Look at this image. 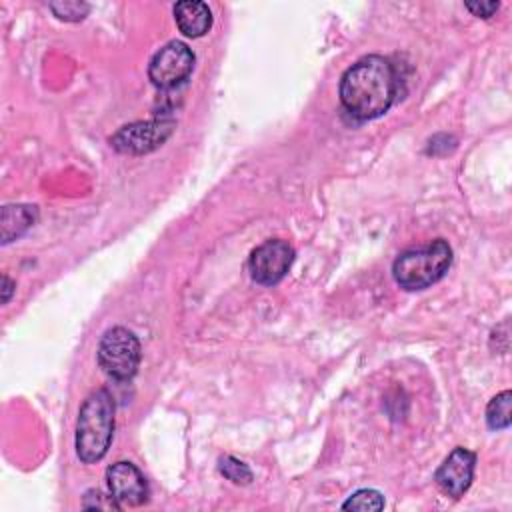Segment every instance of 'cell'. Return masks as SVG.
Instances as JSON below:
<instances>
[{
  "instance_id": "1",
  "label": "cell",
  "mask_w": 512,
  "mask_h": 512,
  "mask_svg": "<svg viewBox=\"0 0 512 512\" xmlns=\"http://www.w3.org/2000/svg\"><path fill=\"white\" fill-rule=\"evenodd\" d=\"M398 72L394 64L378 54L354 62L340 80V102L356 120H374L390 110L398 98Z\"/></svg>"
},
{
  "instance_id": "2",
  "label": "cell",
  "mask_w": 512,
  "mask_h": 512,
  "mask_svg": "<svg viewBox=\"0 0 512 512\" xmlns=\"http://www.w3.org/2000/svg\"><path fill=\"white\" fill-rule=\"evenodd\" d=\"M114 436V398L98 388L82 402L76 422V454L84 464L102 460Z\"/></svg>"
},
{
  "instance_id": "3",
  "label": "cell",
  "mask_w": 512,
  "mask_h": 512,
  "mask_svg": "<svg viewBox=\"0 0 512 512\" xmlns=\"http://www.w3.org/2000/svg\"><path fill=\"white\" fill-rule=\"evenodd\" d=\"M452 264V248L444 238L402 252L392 264V276L404 290H424L438 282Z\"/></svg>"
},
{
  "instance_id": "4",
  "label": "cell",
  "mask_w": 512,
  "mask_h": 512,
  "mask_svg": "<svg viewBox=\"0 0 512 512\" xmlns=\"http://www.w3.org/2000/svg\"><path fill=\"white\" fill-rule=\"evenodd\" d=\"M96 356L106 376L116 382H128L140 366V342L132 330L114 326L102 334Z\"/></svg>"
},
{
  "instance_id": "5",
  "label": "cell",
  "mask_w": 512,
  "mask_h": 512,
  "mask_svg": "<svg viewBox=\"0 0 512 512\" xmlns=\"http://www.w3.org/2000/svg\"><path fill=\"white\" fill-rule=\"evenodd\" d=\"M174 120L166 116H156L152 120H140L122 126L110 136V144L120 154H148L160 148L172 134Z\"/></svg>"
},
{
  "instance_id": "6",
  "label": "cell",
  "mask_w": 512,
  "mask_h": 512,
  "mask_svg": "<svg viewBox=\"0 0 512 512\" xmlns=\"http://www.w3.org/2000/svg\"><path fill=\"white\" fill-rule=\"evenodd\" d=\"M194 68V52L178 40L162 46L148 64V78L160 90H170L180 86Z\"/></svg>"
},
{
  "instance_id": "7",
  "label": "cell",
  "mask_w": 512,
  "mask_h": 512,
  "mask_svg": "<svg viewBox=\"0 0 512 512\" xmlns=\"http://www.w3.org/2000/svg\"><path fill=\"white\" fill-rule=\"evenodd\" d=\"M294 256L296 252L292 244H288L286 240H280V238L266 240L250 254L248 270L252 280L262 286L278 284L290 270Z\"/></svg>"
},
{
  "instance_id": "8",
  "label": "cell",
  "mask_w": 512,
  "mask_h": 512,
  "mask_svg": "<svg viewBox=\"0 0 512 512\" xmlns=\"http://www.w3.org/2000/svg\"><path fill=\"white\" fill-rule=\"evenodd\" d=\"M106 482L110 496L120 508H136L148 502V484L144 474L126 460L114 462L106 470Z\"/></svg>"
},
{
  "instance_id": "9",
  "label": "cell",
  "mask_w": 512,
  "mask_h": 512,
  "mask_svg": "<svg viewBox=\"0 0 512 512\" xmlns=\"http://www.w3.org/2000/svg\"><path fill=\"white\" fill-rule=\"evenodd\" d=\"M474 466H476V454L470 452L468 448L458 446L438 466L434 480L444 494L452 498H460L472 484Z\"/></svg>"
},
{
  "instance_id": "10",
  "label": "cell",
  "mask_w": 512,
  "mask_h": 512,
  "mask_svg": "<svg viewBox=\"0 0 512 512\" xmlns=\"http://www.w3.org/2000/svg\"><path fill=\"white\" fill-rule=\"evenodd\" d=\"M174 20L184 36L200 38L212 26V12L202 0H182L174 6Z\"/></svg>"
},
{
  "instance_id": "11",
  "label": "cell",
  "mask_w": 512,
  "mask_h": 512,
  "mask_svg": "<svg viewBox=\"0 0 512 512\" xmlns=\"http://www.w3.org/2000/svg\"><path fill=\"white\" fill-rule=\"evenodd\" d=\"M38 218L36 206L28 204H8L2 208L0 214V240L2 244H8L22 234H26Z\"/></svg>"
},
{
  "instance_id": "12",
  "label": "cell",
  "mask_w": 512,
  "mask_h": 512,
  "mask_svg": "<svg viewBox=\"0 0 512 512\" xmlns=\"http://www.w3.org/2000/svg\"><path fill=\"white\" fill-rule=\"evenodd\" d=\"M510 404H512V392L504 390L496 394L488 406H486V424L490 430H506L512 422L510 416Z\"/></svg>"
},
{
  "instance_id": "13",
  "label": "cell",
  "mask_w": 512,
  "mask_h": 512,
  "mask_svg": "<svg viewBox=\"0 0 512 512\" xmlns=\"http://www.w3.org/2000/svg\"><path fill=\"white\" fill-rule=\"evenodd\" d=\"M344 510H360V512H376L384 508V498L378 490L372 488H362L358 492H354L344 504Z\"/></svg>"
},
{
  "instance_id": "14",
  "label": "cell",
  "mask_w": 512,
  "mask_h": 512,
  "mask_svg": "<svg viewBox=\"0 0 512 512\" xmlns=\"http://www.w3.org/2000/svg\"><path fill=\"white\" fill-rule=\"evenodd\" d=\"M218 470L224 478H228L234 484H250L252 482V470L248 468V464H244L242 460L234 458V456H222L218 460Z\"/></svg>"
},
{
  "instance_id": "15",
  "label": "cell",
  "mask_w": 512,
  "mask_h": 512,
  "mask_svg": "<svg viewBox=\"0 0 512 512\" xmlns=\"http://www.w3.org/2000/svg\"><path fill=\"white\" fill-rule=\"evenodd\" d=\"M50 10L54 12L56 18L64 22H80L86 18L90 12V4L86 2H74V0H64V2H50Z\"/></svg>"
},
{
  "instance_id": "16",
  "label": "cell",
  "mask_w": 512,
  "mask_h": 512,
  "mask_svg": "<svg viewBox=\"0 0 512 512\" xmlns=\"http://www.w3.org/2000/svg\"><path fill=\"white\" fill-rule=\"evenodd\" d=\"M84 510H120L112 496H104L100 490H88L82 500Z\"/></svg>"
},
{
  "instance_id": "17",
  "label": "cell",
  "mask_w": 512,
  "mask_h": 512,
  "mask_svg": "<svg viewBox=\"0 0 512 512\" xmlns=\"http://www.w3.org/2000/svg\"><path fill=\"white\" fill-rule=\"evenodd\" d=\"M464 6L474 16H478V18H490L500 8V2H494V0H488V2H466Z\"/></svg>"
},
{
  "instance_id": "18",
  "label": "cell",
  "mask_w": 512,
  "mask_h": 512,
  "mask_svg": "<svg viewBox=\"0 0 512 512\" xmlns=\"http://www.w3.org/2000/svg\"><path fill=\"white\" fill-rule=\"evenodd\" d=\"M14 288H16V284L8 276H2V304H8Z\"/></svg>"
}]
</instances>
